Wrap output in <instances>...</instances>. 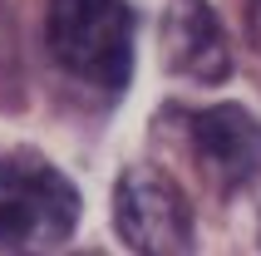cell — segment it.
I'll use <instances>...</instances> for the list:
<instances>
[{
	"label": "cell",
	"mask_w": 261,
	"mask_h": 256,
	"mask_svg": "<svg viewBox=\"0 0 261 256\" xmlns=\"http://www.w3.org/2000/svg\"><path fill=\"white\" fill-rule=\"evenodd\" d=\"M79 222V192L35 148H0V256H55Z\"/></svg>",
	"instance_id": "cell-1"
},
{
	"label": "cell",
	"mask_w": 261,
	"mask_h": 256,
	"mask_svg": "<svg viewBox=\"0 0 261 256\" xmlns=\"http://www.w3.org/2000/svg\"><path fill=\"white\" fill-rule=\"evenodd\" d=\"M44 44L69 79L99 94H123L133 79V5L128 0H49Z\"/></svg>",
	"instance_id": "cell-2"
},
{
	"label": "cell",
	"mask_w": 261,
	"mask_h": 256,
	"mask_svg": "<svg viewBox=\"0 0 261 256\" xmlns=\"http://www.w3.org/2000/svg\"><path fill=\"white\" fill-rule=\"evenodd\" d=\"M114 227L133 256H192V207L158 168H128L114 187Z\"/></svg>",
	"instance_id": "cell-3"
},
{
	"label": "cell",
	"mask_w": 261,
	"mask_h": 256,
	"mask_svg": "<svg viewBox=\"0 0 261 256\" xmlns=\"http://www.w3.org/2000/svg\"><path fill=\"white\" fill-rule=\"evenodd\" d=\"M192 153L202 172L222 192H242L261 183V118L247 114L242 104H212L188 118Z\"/></svg>",
	"instance_id": "cell-4"
},
{
	"label": "cell",
	"mask_w": 261,
	"mask_h": 256,
	"mask_svg": "<svg viewBox=\"0 0 261 256\" xmlns=\"http://www.w3.org/2000/svg\"><path fill=\"white\" fill-rule=\"evenodd\" d=\"M163 64L188 84H222L232 74V49L207 0H173L163 10Z\"/></svg>",
	"instance_id": "cell-5"
},
{
	"label": "cell",
	"mask_w": 261,
	"mask_h": 256,
	"mask_svg": "<svg viewBox=\"0 0 261 256\" xmlns=\"http://www.w3.org/2000/svg\"><path fill=\"white\" fill-rule=\"evenodd\" d=\"M247 30H251V40L261 49V0H247Z\"/></svg>",
	"instance_id": "cell-6"
},
{
	"label": "cell",
	"mask_w": 261,
	"mask_h": 256,
	"mask_svg": "<svg viewBox=\"0 0 261 256\" xmlns=\"http://www.w3.org/2000/svg\"><path fill=\"white\" fill-rule=\"evenodd\" d=\"M79 256H99V251H79Z\"/></svg>",
	"instance_id": "cell-7"
}]
</instances>
